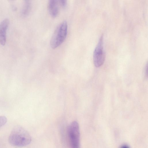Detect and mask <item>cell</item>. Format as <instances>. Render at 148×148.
I'll list each match as a JSON object with an SVG mask.
<instances>
[{
    "label": "cell",
    "instance_id": "cell-1",
    "mask_svg": "<svg viewBox=\"0 0 148 148\" xmlns=\"http://www.w3.org/2000/svg\"><path fill=\"white\" fill-rule=\"evenodd\" d=\"M31 140V136L28 132L20 126H16L13 128L8 138L11 145L20 147L28 145Z\"/></svg>",
    "mask_w": 148,
    "mask_h": 148
},
{
    "label": "cell",
    "instance_id": "cell-2",
    "mask_svg": "<svg viewBox=\"0 0 148 148\" xmlns=\"http://www.w3.org/2000/svg\"><path fill=\"white\" fill-rule=\"evenodd\" d=\"M67 23L66 21H63L58 26L50 40L52 48L55 49L63 43L67 36Z\"/></svg>",
    "mask_w": 148,
    "mask_h": 148
},
{
    "label": "cell",
    "instance_id": "cell-3",
    "mask_svg": "<svg viewBox=\"0 0 148 148\" xmlns=\"http://www.w3.org/2000/svg\"><path fill=\"white\" fill-rule=\"evenodd\" d=\"M68 134L71 148H79V127L77 121H74L70 125L68 128Z\"/></svg>",
    "mask_w": 148,
    "mask_h": 148
},
{
    "label": "cell",
    "instance_id": "cell-4",
    "mask_svg": "<svg viewBox=\"0 0 148 148\" xmlns=\"http://www.w3.org/2000/svg\"><path fill=\"white\" fill-rule=\"evenodd\" d=\"M105 54L103 49V37L101 36L95 49L93 55L95 66L99 67L103 64L104 61Z\"/></svg>",
    "mask_w": 148,
    "mask_h": 148
},
{
    "label": "cell",
    "instance_id": "cell-5",
    "mask_svg": "<svg viewBox=\"0 0 148 148\" xmlns=\"http://www.w3.org/2000/svg\"><path fill=\"white\" fill-rule=\"evenodd\" d=\"M9 23V20L5 18L0 23V44L4 45L6 42V31Z\"/></svg>",
    "mask_w": 148,
    "mask_h": 148
},
{
    "label": "cell",
    "instance_id": "cell-6",
    "mask_svg": "<svg viewBox=\"0 0 148 148\" xmlns=\"http://www.w3.org/2000/svg\"><path fill=\"white\" fill-rule=\"evenodd\" d=\"M58 1L49 0L48 3V9L51 16L55 18L57 16L59 13Z\"/></svg>",
    "mask_w": 148,
    "mask_h": 148
},
{
    "label": "cell",
    "instance_id": "cell-7",
    "mask_svg": "<svg viewBox=\"0 0 148 148\" xmlns=\"http://www.w3.org/2000/svg\"><path fill=\"white\" fill-rule=\"evenodd\" d=\"M31 7L30 3L29 1H26L22 11V14L23 16H27L29 14Z\"/></svg>",
    "mask_w": 148,
    "mask_h": 148
},
{
    "label": "cell",
    "instance_id": "cell-8",
    "mask_svg": "<svg viewBox=\"0 0 148 148\" xmlns=\"http://www.w3.org/2000/svg\"><path fill=\"white\" fill-rule=\"evenodd\" d=\"M7 119L4 116H0V127L4 125L6 123Z\"/></svg>",
    "mask_w": 148,
    "mask_h": 148
},
{
    "label": "cell",
    "instance_id": "cell-9",
    "mask_svg": "<svg viewBox=\"0 0 148 148\" xmlns=\"http://www.w3.org/2000/svg\"><path fill=\"white\" fill-rule=\"evenodd\" d=\"M59 4L63 8H65L66 6L67 2L66 0H60L58 1Z\"/></svg>",
    "mask_w": 148,
    "mask_h": 148
},
{
    "label": "cell",
    "instance_id": "cell-10",
    "mask_svg": "<svg viewBox=\"0 0 148 148\" xmlns=\"http://www.w3.org/2000/svg\"><path fill=\"white\" fill-rule=\"evenodd\" d=\"M121 148H129L126 145H124Z\"/></svg>",
    "mask_w": 148,
    "mask_h": 148
}]
</instances>
